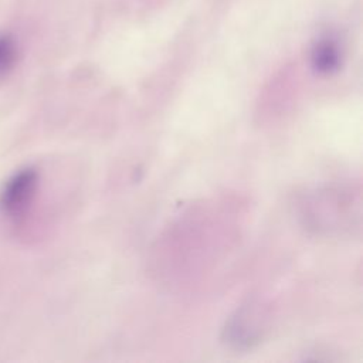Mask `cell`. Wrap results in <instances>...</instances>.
I'll list each match as a JSON object with an SVG mask.
<instances>
[{
    "mask_svg": "<svg viewBox=\"0 0 363 363\" xmlns=\"http://www.w3.org/2000/svg\"><path fill=\"white\" fill-rule=\"evenodd\" d=\"M38 180V172L31 166L10 174L0 187V216L10 223L23 218L35 197Z\"/></svg>",
    "mask_w": 363,
    "mask_h": 363,
    "instance_id": "6da1fadb",
    "label": "cell"
},
{
    "mask_svg": "<svg viewBox=\"0 0 363 363\" xmlns=\"http://www.w3.org/2000/svg\"><path fill=\"white\" fill-rule=\"evenodd\" d=\"M309 58L315 72L320 75H332L342 67V47L339 41L332 35H323L313 43Z\"/></svg>",
    "mask_w": 363,
    "mask_h": 363,
    "instance_id": "7a4b0ae2",
    "label": "cell"
},
{
    "mask_svg": "<svg viewBox=\"0 0 363 363\" xmlns=\"http://www.w3.org/2000/svg\"><path fill=\"white\" fill-rule=\"evenodd\" d=\"M18 57L16 38L9 33L0 34V81H3L14 68Z\"/></svg>",
    "mask_w": 363,
    "mask_h": 363,
    "instance_id": "3957f363",
    "label": "cell"
}]
</instances>
